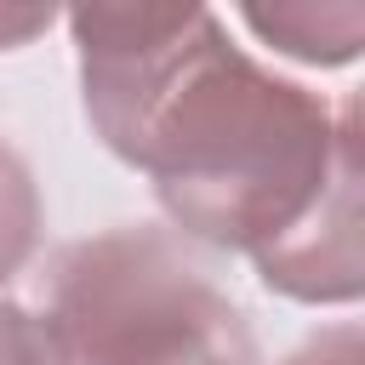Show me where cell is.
I'll use <instances>...</instances> for the list:
<instances>
[{
  "label": "cell",
  "mask_w": 365,
  "mask_h": 365,
  "mask_svg": "<svg viewBox=\"0 0 365 365\" xmlns=\"http://www.w3.org/2000/svg\"><path fill=\"white\" fill-rule=\"evenodd\" d=\"M51 23V11L46 6H29V11H17V6H0V46H17V40H29L34 29H46Z\"/></svg>",
  "instance_id": "8"
},
{
  "label": "cell",
  "mask_w": 365,
  "mask_h": 365,
  "mask_svg": "<svg viewBox=\"0 0 365 365\" xmlns=\"http://www.w3.org/2000/svg\"><path fill=\"white\" fill-rule=\"evenodd\" d=\"M0 365H74L57 325L17 308V302H0Z\"/></svg>",
  "instance_id": "6"
},
{
  "label": "cell",
  "mask_w": 365,
  "mask_h": 365,
  "mask_svg": "<svg viewBox=\"0 0 365 365\" xmlns=\"http://www.w3.org/2000/svg\"><path fill=\"white\" fill-rule=\"evenodd\" d=\"M51 325L86 365H257L245 314L154 228L68 245L51 274Z\"/></svg>",
  "instance_id": "2"
},
{
  "label": "cell",
  "mask_w": 365,
  "mask_h": 365,
  "mask_svg": "<svg viewBox=\"0 0 365 365\" xmlns=\"http://www.w3.org/2000/svg\"><path fill=\"white\" fill-rule=\"evenodd\" d=\"M86 108L160 205L211 245H274L325 188L336 120L234 51L200 6H74Z\"/></svg>",
  "instance_id": "1"
},
{
  "label": "cell",
  "mask_w": 365,
  "mask_h": 365,
  "mask_svg": "<svg viewBox=\"0 0 365 365\" xmlns=\"http://www.w3.org/2000/svg\"><path fill=\"white\" fill-rule=\"evenodd\" d=\"M262 279L297 302H348L365 285L359 251V108L336 114V154L314 205L262 251H251Z\"/></svg>",
  "instance_id": "3"
},
{
  "label": "cell",
  "mask_w": 365,
  "mask_h": 365,
  "mask_svg": "<svg viewBox=\"0 0 365 365\" xmlns=\"http://www.w3.org/2000/svg\"><path fill=\"white\" fill-rule=\"evenodd\" d=\"M245 23L308 63H342L365 40V6H245Z\"/></svg>",
  "instance_id": "4"
},
{
  "label": "cell",
  "mask_w": 365,
  "mask_h": 365,
  "mask_svg": "<svg viewBox=\"0 0 365 365\" xmlns=\"http://www.w3.org/2000/svg\"><path fill=\"white\" fill-rule=\"evenodd\" d=\"M285 365H365V342H359L354 325H336V331L314 336L308 348H297Z\"/></svg>",
  "instance_id": "7"
},
{
  "label": "cell",
  "mask_w": 365,
  "mask_h": 365,
  "mask_svg": "<svg viewBox=\"0 0 365 365\" xmlns=\"http://www.w3.org/2000/svg\"><path fill=\"white\" fill-rule=\"evenodd\" d=\"M40 240V200L29 182V165L0 143V285L29 262Z\"/></svg>",
  "instance_id": "5"
}]
</instances>
